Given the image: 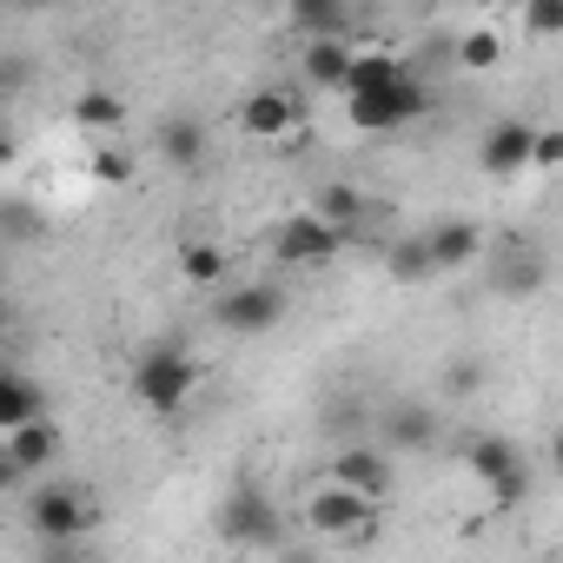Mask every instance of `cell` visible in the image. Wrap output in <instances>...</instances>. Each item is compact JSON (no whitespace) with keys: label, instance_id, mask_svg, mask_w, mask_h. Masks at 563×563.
I'll return each mask as SVG.
<instances>
[{"label":"cell","instance_id":"obj_31","mask_svg":"<svg viewBox=\"0 0 563 563\" xmlns=\"http://www.w3.org/2000/svg\"><path fill=\"white\" fill-rule=\"evenodd\" d=\"M21 484H27V477L14 471V457H8V444H0V497H8V490H21Z\"/></svg>","mask_w":563,"mask_h":563},{"label":"cell","instance_id":"obj_22","mask_svg":"<svg viewBox=\"0 0 563 563\" xmlns=\"http://www.w3.org/2000/svg\"><path fill=\"white\" fill-rule=\"evenodd\" d=\"M451 60H457L464 74H490V67L504 60V34H497V27H471V34L451 41Z\"/></svg>","mask_w":563,"mask_h":563},{"label":"cell","instance_id":"obj_1","mask_svg":"<svg viewBox=\"0 0 563 563\" xmlns=\"http://www.w3.org/2000/svg\"><path fill=\"white\" fill-rule=\"evenodd\" d=\"M199 391V358L179 345V339H153L140 358H133V405L153 411V418H179Z\"/></svg>","mask_w":563,"mask_h":563},{"label":"cell","instance_id":"obj_7","mask_svg":"<svg viewBox=\"0 0 563 563\" xmlns=\"http://www.w3.org/2000/svg\"><path fill=\"white\" fill-rule=\"evenodd\" d=\"M306 530L312 537H345V543H372L378 537V504L339 490V484H319L312 504H306Z\"/></svg>","mask_w":563,"mask_h":563},{"label":"cell","instance_id":"obj_34","mask_svg":"<svg viewBox=\"0 0 563 563\" xmlns=\"http://www.w3.org/2000/svg\"><path fill=\"white\" fill-rule=\"evenodd\" d=\"M8 325H14V312H8V299H0V332H8Z\"/></svg>","mask_w":563,"mask_h":563},{"label":"cell","instance_id":"obj_35","mask_svg":"<svg viewBox=\"0 0 563 563\" xmlns=\"http://www.w3.org/2000/svg\"><path fill=\"white\" fill-rule=\"evenodd\" d=\"M543 563H556V556H543Z\"/></svg>","mask_w":563,"mask_h":563},{"label":"cell","instance_id":"obj_18","mask_svg":"<svg viewBox=\"0 0 563 563\" xmlns=\"http://www.w3.org/2000/svg\"><path fill=\"white\" fill-rule=\"evenodd\" d=\"M438 444V411L431 405H391L385 411V451H431Z\"/></svg>","mask_w":563,"mask_h":563},{"label":"cell","instance_id":"obj_24","mask_svg":"<svg viewBox=\"0 0 563 563\" xmlns=\"http://www.w3.org/2000/svg\"><path fill=\"white\" fill-rule=\"evenodd\" d=\"M385 272L398 278V286H431V252H424V232H411V239H398L391 252H385Z\"/></svg>","mask_w":563,"mask_h":563},{"label":"cell","instance_id":"obj_29","mask_svg":"<svg viewBox=\"0 0 563 563\" xmlns=\"http://www.w3.org/2000/svg\"><path fill=\"white\" fill-rule=\"evenodd\" d=\"M477 385H484V372H477V358H451V365H444V391H451V398H471Z\"/></svg>","mask_w":563,"mask_h":563},{"label":"cell","instance_id":"obj_15","mask_svg":"<svg viewBox=\"0 0 563 563\" xmlns=\"http://www.w3.org/2000/svg\"><path fill=\"white\" fill-rule=\"evenodd\" d=\"M41 418H47V391H41L27 372L0 365V438L21 431V424H41Z\"/></svg>","mask_w":563,"mask_h":563},{"label":"cell","instance_id":"obj_12","mask_svg":"<svg viewBox=\"0 0 563 563\" xmlns=\"http://www.w3.org/2000/svg\"><path fill=\"white\" fill-rule=\"evenodd\" d=\"M490 286L504 292V299H537L543 286H550V265H543V252L523 239V232H510L504 245H497V265H490Z\"/></svg>","mask_w":563,"mask_h":563},{"label":"cell","instance_id":"obj_33","mask_svg":"<svg viewBox=\"0 0 563 563\" xmlns=\"http://www.w3.org/2000/svg\"><path fill=\"white\" fill-rule=\"evenodd\" d=\"M14 153H21V146H14V133L0 126V166H14Z\"/></svg>","mask_w":563,"mask_h":563},{"label":"cell","instance_id":"obj_20","mask_svg":"<svg viewBox=\"0 0 563 563\" xmlns=\"http://www.w3.org/2000/svg\"><path fill=\"white\" fill-rule=\"evenodd\" d=\"M299 67H306V80H312L319 93H339V87H345V67H352V47H345V41H306Z\"/></svg>","mask_w":563,"mask_h":563},{"label":"cell","instance_id":"obj_17","mask_svg":"<svg viewBox=\"0 0 563 563\" xmlns=\"http://www.w3.org/2000/svg\"><path fill=\"white\" fill-rule=\"evenodd\" d=\"M0 444H8V457H14V471H21V477H41V471L60 457V431H54L47 418H41V424H21V431H8Z\"/></svg>","mask_w":563,"mask_h":563},{"label":"cell","instance_id":"obj_6","mask_svg":"<svg viewBox=\"0 0 563 563\" xmlns=\"http://www.w3.org/2000/svg\"><path fill=\"white\" fill-rule=\"evenodd\" d=\"M278 319H286V286H272V278H245L212 299V325L232 339H265Z\"/></svg>","mask_w":563,"mask_h":563},{"label":"cell","instance_id":"obj_14","mask_svg":"<svg viewBox=\"0 0 563 563\" xmlns=\"http://www.w3.org/2000/svg\"><path fill=\"white\" fill-rule=\"evenodd\" d=\"M424 252H431V272H457V265H477L484 232H477V219H438V225H424Z\"/></svg>","mask_w":563,"mask_h":563},{"label":"cell","instance_id":"obj_4","mask_svg":"<svg viewBox=\"0 0 563 563\" xmlns=\"http://www.w3.org/2000/svg\"><path fill=\"white\" fill-rule=\"evenodd\" d=\"M27 530H34V543H87V530H93V497L80 490V484H34V497H27Z\"/></svg>","mask_w":563,"mask_h":563},{"label":"cell","instance_id":"obj_21","mask_svg":"<svg viewBox=\"0 0 563 563\" xmlns=\"http://www.w3.org/2000/svg\"><path fill=\"white\" fill-rule=\"evenodd\" d=\"M405 67H411V60H398V54H352V67H345V87H339V100L378 93V87H391V80H398Z\"/></svg>","mask_w":563,"mask_h":563},{"label":"cell","instance_id":"obj_11","mask_svg":"<svg viewBox=\"0 0 563 563\" xmlns=\"http://www.w3.org/2000/svg\"><path fill=\"white\" fill-rule=\"evenodd\" d=\"M530 120H517V113H504V120H490L484 126V140H477V173L484 179H517V173H530Z\"/></svg>","mask_w":563,"mask_h":563},{"label":"cell","instance_id":"obj_19","mask_svg":"<svg viewBox=\"0 0 563 563\" xmlns=\"http://www.w3.org/2000/svg\"><path fill=\"white\" fill-rule=\"evenodd\" d=\"M292 34H306V41H345L352 47L358 14L352 8H332V0H299V8H292Z\"/></svg>","mask_w":563,"mask_h":563},{"label":"cell","instance_id":"obj_3","mask_svg":"<svg viewBox=\"0 0 563 563\" xmlns=\"http://www.w3.org/2000/svg\"><path fill=\"white\" fill-rule=\"evenodd\" d=\"M212 530L232 543V550H278L292 530H286V510L272 504V490L258 477H232V490L219 497V517Z\"/></svg>","mask_w":563,"mask_h":563},{"label":"cell","instance_id":"obj_25","mask_svg":"<svg viewBox=\"0 0 563 563\" xmlns=\"http://www.w3.org/2000/svg\"><path fill=\"white\" fill-rule=\"evenodd\" d=\"M74 120L93 126V133H113V126H126V100H120L113 87H87V93L74 100Z\"/></svg>","mask_w":563,"mask_h":563},{"label":"cell","instance_id":"obj_23","mask_svg":"<svg viewBox=\"0 0 563 563\" xmlns=\"http://www.w3.org/2000/svg\"><path fill=\"white\" fill-rule=\"evenodd\" d=\"M225 245H212V239H186L179 245V272H186V286H219L225 278Z\"/></svg>","mask_w":563,"mask_h":563},{"label":"cell","instance_id":"obj_2","mask_svg":"<svg viewBox=\"0 0 563 563\" xmlns=\"http://www.w3.org/2000/svg\"><path fill=\"white\" fill-rule=\"evenodd\" d=\"M457 457H464V471L490 490V504H504V510H517V504L537 490L530 451H523L517 438H504V431H471V438L457 444Z\"/></svg>","mask_w":563,"mask_h":563},{"label":"cell","instance_id":"obj_30","mask_svg":"<svg viewBox=\"0 0 563 563\" xmlns=\"http://www.w3.org/2000/svg\"><path fill=\"white\" fill-rule=\"evenodd\" d=\"M523 27H530L537 41H556V34H563V8H523Z\"/></svg>","mask_w":563,"mask_h":563},{"label":"cell","instance_id":"obj_16","mask_svg":"<svg viewBox=\"0 0 563 563\" xmlns=\"http://www.w3.org/2000/svg\"><path fill=\"white\" fill-rule=\"evenodd\" d=\"M306 212H319L332 232H345V239H358V225L372 219V199L352 186V179H332V186H319V199L306 206Z\"/></svg>","mask_w":563,"mask_h":563},{"label":"cell","instance_id":"obj_26","mask_svg":"<svg viewBox=\"0 0 563 563\" xmlns=\"http://www.w3.org/2000/svg\"><path fill=\"white\" fill-rule=\"evenodd\" d=\"M41 232H47V219H41L34 199H0V239L27 245V239H41Z\"/></svg>","mask_w":563,"mask_h":563},{"label":"cell","instance_id":"obj_32","mask_svg":"<svg viewBox=\"0 0 563 563\" xmlns=\"http://www.w3.org/2000/svg\"><path fill=\"white\" fill-rule=\"evenodd\" d=\"M272 556H278V563H312V550H292V543H278Z\"/></svg>","mask_w":563,"mask_h":563},{"label":"cell","instance_id":"obj_10","mask_svg":"<svg viewBox=\"0 0 563 563\" xmlns=\"http://www.w3.org/2000/svg\"><path fill=\"white\" fill-rule=\"evenodd\" d=\"M153 153H159L173 173H199V166L212 159V133H206V120H199L192 107H173V113H159V126H153Z\"/></svg>","mask_w":563,"mask_h":563},{"label":"cell","instance_id":"obj_9","mask_svg":"<svg viewBox=\"0 0 563 563\" xmlns=\"http://www.w3.org/2000/svg\"><path fill=\"white\" fill-rule=\"evenodd\" d=\"M352 239L345 232H332L319 212H292V219H278V232H272V258L278 265H325V258H339Z\"/></svg>","mask_w":563,"mask_h":563},{"label":"cell","instance_id":"obj_28","mask_svg":"<svg viewBox=\"0 0 563 563\" xmlns=\"http://www.w3.org/2000/svg\"><path fill=\"white\" fill-rule=\"evenodd\" d=\"M556 159H563V133L556 126H537L530 133V173H556Z\"/></svg>","mask_w":563,"mask_h":563},{"label":"cell","instance_id":"obj_13","mask_svg":"<svg viewBox=\"0 0 563 563\" xmlns=\"http://www.w3.org/2000/svg\"><path fill=\"white\" fill-rule=\"evenodd\" d=\"M239 126H245L252 140H292V133L306 126V107H299L292 87H258V93H245Z\"/></svg>","mask_w":563,"mask_h":563},{"label":"cell","instance_id":"obj_5","mask_svg":"<svg viewBox=\"0 0 563 563\" xmlns=\"http://www.w3.org/2000/svg\"><path fill=\"white\" fill-rule=\"evenodd\" d=\"M345 113H352V126H358V133H398V126H411V120H424V113H431V87L418 80V67H405L391 87L345 100Z\"/></svg>","mask_w":563,"mask_h":563},{"label":"cell","instance_id":"obj_8","mask_svg":"<svg viewBox=\"0 0 563 563\" xmlns=\"http://www.w3.org/2000/svg\"><path fill=\"white\" fill-rule=\"evenodd\" d=\"M325 484H339V490H352V497H365V504H385V497L398 490V464H391L385 444H339Z\"/></svg>","mask_w":563,"mask_h":563},{"label":"cell","instance_id":"obj_27","mask_svg":"<svg viewBox=\"0 0 563 563\" xmlns=\"http://www.w3.org/2000/svg\"><path fill=\"white\" fill-rule=\"evenodd\" d=\"M87 173H93L100 186H126L140 166H133V153H120V146H93V153H87Z\"/></svg>","mask_w":563,"mask_h":563}]
</instances>
